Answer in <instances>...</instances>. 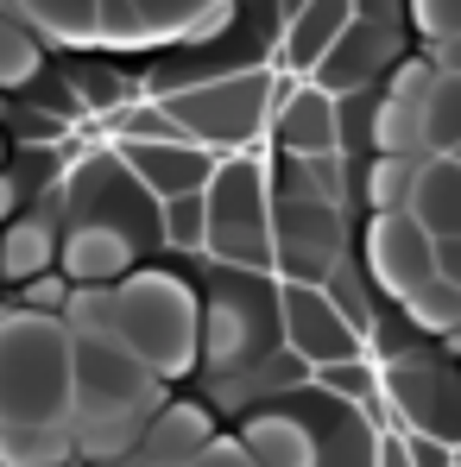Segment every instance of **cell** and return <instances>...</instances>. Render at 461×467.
Here are the masks:
<instances>
[{
  "mask_svg": "<svg viewBox=\"0 0 461 467\" xmlns=\"http://www.w3.org/2000/svg\"><path fill=\"white\" fill-rule=\"evenodd\" d=\"M114 158L133 171V183L146 196H183V190H203L209 171H215V152L196 146V140H114Z\"/></svg>",
  "mask_w": 461,
  "mask_h": 467,
  "instance_id": "obj_10",
  "label": "cell"
},
{
  "mask_svg": "<svg viewBox=\"0 0 461 467\" xmlns=\"http://www.w3.org/2000/svg\"><path fill=\"white\" fill-rule=\"evenodd\" d=\"M140 467H190V462H140Z\"/></svg>",
  "mask_w": 461,
  "mask_h": 467,
  "instance_id": "obj_16",
  "label": "cell"
},
{
  "mask_svg": "<svg viewBox=\"0 0 461 467\" xmlns=\"http://www.w3.org/2000/svg\"><path fill=\"white\" fill-rule=\"evenodd\" d=\"M461 133V101H456V64H443L430 77V95H424V127H417V152H456Z\"/></svg>",
  "mask_w": 461,
  "mask_h": 467,
  "instance_id": "obj_12",
  "label": "cell"
},
{
  "mask_svg": "<svg viewBox=\"0 0 461 467\" xmlns=\"http://www.w3.org/2000/svg\"><path fill=\"white\" fill-rule=\"evenodd\" d=\"M253 467H373L380 417L367 404H348L316 379H291L278 391H259L222 417Z\"/></svg>",
  "mask_w": 461,
  "mask_h": 467,
  "instance_id": "obj_2",
  "label": "cell"
},
{
  "mask_svg": "<svg viewBox=\"0 0 461 467\" xmlns=\"http://www.w3.org/2000/svg\"><path fill=\"white\" fill-rule=\"evenodd\" d=\"M272 95H278L272 64H253V70H228V77L171 88V95H158V108L177 120L183 140H196V146H209V152L222 158V152H253L259 146Z\"/></svg>",
  "mask_w": 461,
  "mask_h": 467,
  "instance_id": "obj_5",
  "label": "cell"
},
{
  "mask_svg": "<svg viewBox=\"0 0 461 467\" xmlns=\"http://www.w3.org/2000/svg\"><path fill=\"white\" fill-rule=\"evenodd\" d=\"M348 19H354V0H298V6L285 13V26H278V57H285V70L304 77Z\"/></svg>",
  "mask_w": 461,
  "mask_h": 467,
  "instance_id": "obj_11",
  "label": "cell"
},
{
  "mask_svg": "<svg viewBox=\"0 0 461 467\" xmlns=\"http://www.w3.org/2000/svg\"><path fill=\"white\" fill-rule=\"evenodd\" d=\"M417 228L430 234V253L443 272H461V253H456V228H461V164L456 152H417L411 171H404V190L398 202Z\"/></svg>",
  "mask_w": 461,
  "mask_h": 467,
  "instance_id": "obj_8",
  "label": "cell"
},
{
  "mask_svg": "<svg viewBox=\"0 0 461 467\" xmlns=\"http://www.w3.org/2000/svg\"><path fill=\"white\" fill-rule=\"evenodd\" d=\"M209 13H215V0H133L140 38H158V32L183 38V32H196V26H203Z\"/></svg>",
  "mask_w": 461,
  "mask_h": 467,
  "instance_id": "obj_13",
  "label": "cell"
},
{
  "mask_svg": "<svg viewBox=\"0 0 461 467\" xmlns=\"http://www.w3.org/2000/svg\"><path fill=\"white\" fill-rule=\"evenodd\" d=\"M411 467H456V442H436V436H417V430H398Z\"/></svg>",
  "mask_w": 461,
  "mask_h": 467,
  "instance_id": "obj_14",
  "label": "cell"
},
{
  "mask_svg": "<svg viewBox=\"0 0 461 467\" xmlns=\"http://www.w3.org/2000/svg\"><path fill=\"white\" fill-rule=\"evenodd\" d=\"M278 335L304 367H335V360L367 354V341L348 322V310L322 285H298V278H278Z\"/></svg>",
  "mask_w": 461,
  "mask_h": 467,
  "instance_id": "obj_7",
  "label": "cell"
},
{
  "mask_svg": "<svg viewBox=\"0 0 461 467\" xmlns=\"http://www.w3.org/2000/svg\"><path fill=\"white\" fill-rule=\"evenodd\" d=\"M58 278L70 291H101L127 272H140L158 246V196L133 183V171L114 152L82 158L70 177H58Z\"/></svg>",
  "mask_w": 461,
  "mask_h": 467,
  "instance_id": "obj_1",
  "label": "cell"
},
{
  "mask_svg": "<svg viewBox=\"0 0 461 467\" xmlns=\"http://www.w3.org/2000/svg\"><path fill=\"white\" fill-rule=\"evenodd\" d=\"M101 328L140 354L158 379H183L190 373V348H196V304H190V285L164 265V259H146L140 272L114 278L101 291Z\"/></svg>",
  "mask_w": 461,
  "mask_h": 467,
  "instance_id": "obj_3",
  "label": "cell"
},
{
  "mask_svg": "<svg viewBox=\"0 0 461 467\" xmlns=\"http://www.w3.org/2000/svg\"><path fill=\"white\" fill-rule=\"evenodd\" d=\"M0 423H70V322L51 310L0 316Z\"/></svg>",
  "mask_w": 461,
  "mask_h": 467,
  "instance_id": "obj_4",
  "label": "cell"
},
{
  "mask_svg": "<svg viewBox=\"0 0 461 467\" xmlns=\"http://www.w3.org/2000/svg\"><path fill=\"white\" fill-rule=\"evenodd\" d=\"M190 467H253V462H246V449L234 442L228 430H215V436H209V442L190 455Z\"/></svg>",
  "mask_w": 461,
  "mask_h": 467,
  "instance_id": "obj_15",
  "label": "cell"
},
{
  "mask_svg": "<svg viewBox=\"0 0 461 467\" xmlns=\"http://www.w3.org/2000/svg\"><path fill=\"white\" fill-rule=\"evenodd\" d=\"M158 379L140 354H127L108 328H70V417L82 423H140L158 404Z\"/></svg>",
  "mask_w": 461,
  "mask_h": 467,
  "instance_id": "obj_6",
  "label": "cell"
},
{
  "mask_svg": "<svg viewBox=\"0 0 461 467\" xmlns=\"http://www.w3.org/2000/svg\"><path fill=\"white\" fill-rule=\"evenodd\" d=\"M266 127H272V152H285V158H329L341 146V133H335V95L316 88L309 77H298L291 88L272 95Z\"/></svg>",
  "mask_w": 461,
  "mask_h": 467,
  "instance_id": "obj_9",
  "label": "cell"
}]
</instances>
